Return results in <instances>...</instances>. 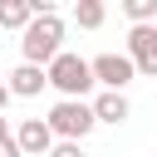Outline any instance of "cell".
I'll return each mask as SVG.
<instances>
[{"instance_id": "cell-1", "label": "cell", "mask_w": 157, "mask_h": 157, "mask_svg": "<svg viewBox=\"0 0 157 157\" xmlns=\"http://www.w3.org/2000/svg\"><path fill=\"white\" fill-rule=\"evenodd\" d=\"M59 49H64V20H59V10H54V15H34V20L25 25V34H20V54H25V64L49 69Z\"/></svg>"}, {"instance_id": "cell-2", "label": "cell", "mask_w": 157, "mask_h": 157, "mask_svg": "<svg viewBox=\"0 0 157 157\" xmlns=\"http://www.w3.org/2000/svg\"><path fill=\"white\" fill-rule=\"evenodd\" d=\"M44 123H49L54 142H83V137L93 132V108H88L83 98H59Z\"/></svg>"}, {"instance_id": "cell-3", "label": "cell", "mask_w": 157, "mask_h": 157, "mask_svg": "<svg viewBox=\"0 0 157 157\" xmlns=\"http://www.w3.org/2000/svg\"><path fill=\"white\" fill-rule=\"evenodd\" d=\"M44 74H49V83H54L64 98H83V93L93 88V69H88V59L69 54V49H59V54H54V64H49Z\"/></svg>"}, {"instance_id": "cell-4", "label": "cell", "mask_w": 157, "mask_h": 157, "mask_svg": "<svg viewBox=\"0 0 157 157\" xmlns=\"http://www.w3.org/2000/svg\"><path fill=\"white\" fill-rule=\"evenodd\" d=\"M88 69H93V83H103V93H123L137 74L128 54H98V59H88Z\"/></svg>"}, {"instance_id": "cell-5", "label": "cell", "mask_w": 157, "mask_h": 157, "mask_svg": "<svg viewBox=\"0 0 157 157\" xmlns=\"http://www.w3.org/2000/svg\"><path fill=\"white\" fill-rule=\"evenodd\" d=\"M128 59L137 74L157 78V25H132L128 29Z\"/></svg>"}, {"instance_id": "cell-6", "label": "cell", "mask_w": 157, "mask_h": 157, "mask_svg": "<svg viewBox=\"0 0 157 157\" xmlns=\"http://www.w3.org/2000/svg\"><path fill=\"white\" fill-rule=\"evenodd\" d=\"M15 147H20V157H49V147H54L49 123H44V118H25V123L15 128Z\"/></svg>"}, {"instance_id": "cell-7", "label": "cell", "mask_w": 157, "mask_h": 157, "mask_svg": "<svg viewBox=\"0 0 157 157\" xmlns=\"http://www.w3.org/2000/svg\"><path fill=\"white\" fill-rule=\"evenodd\" d=\"M5 88H10V98H34V93H44V88H49V74H44V69H34V64H15Z\"/></svg>"}, {"instance_id": "cell-8", "label": "cell", "mask_w": 157, "mask_h": 157, "mask_svg": "<svg viewBox=\"0 0 157 157\" xmlns=\"http://www.w3.org/2000/svg\"><path fill=\"white\" fill-rule=\"evenodd\" d=\"M88 108H93V123H113V128H118V123H128V113H132L123 93H98Z\"/></svg>"}, {"instance_id": "cell-9", "label": "cell", "mask_w": 157, "mask_h": 157, "mask_svg": "<svg viewBox=\"0 0 157 157\" xmlns=\"http://www.w3.org/2000/svg\"><path fill=\"white\" fill-rule=\"evenodd\" d=\"M29 20H34L29 0H0V29H20V34H25Z\"/></svg>"}, {"instance_id": "cell-10", "label": "cell", "mask_w": 157, "mask_h": 157, "mask_svg": "<svg viewBox=\"0 0 157 157\" xmlns=\"http://www.w3.org/2000/svg\"><path fill=\"white\" fill-rule=\"evenodd\" d=\"M74 20H78V29H98L108 20V10H103V0H78L74 5Z\"/></svg>"}, {"instance_id": "cell-11", "label": "cell", "mask_w": 157, "mask_h": 157, "mask_svg": "<svg viewBox=\"0 0 157 157\" xmlns=\"http://www.w3.org/2000/svg\"><path fill=\"white\" fill-rule=\"evenodd\" d=\"M123 15L132 25H157V0H123Z\"/></svg>"}, {"instance_id": "cell-12", "label": "cell", "mask_w": 157, "mask_h": 157, "mask_svg": "<svg viewBox=\"0 0 157 157\" xmlns=\"http://www.w3.org/2000/svg\"><path fill=\"white\" fill-rule=\"evenodd\" d=\"M49 157H83V147H78V142H54Z\"/></svg>"}, {"instance_id": "cell-13", "label": "cell", "mask_w": 157, "mask_h": 157, "mask_svg": "<svg viewBox=\"0 0 157 157\" xmlns=\"http://www.w3.org/2000/svg\"><path fill=\"white\" fill-rule=\"evenodd\" d=\"M10 142H15V132H10V123L0 118V147H10Z\"/></svg>"}, {"instance_id": "cell-14", "label": "cell", "mask_w": 157, "mask_h": 157, "mask_svg": "<svg viewBox=\"0 0 157 157\" xmlns=\"http://www.w3.org/2000/svg\"><path fill=\"white\" fill-rule=\"evenodd\" d=\"M5 103H10V88L0 83V118H5Z\"/></svg>"}]
</instances>
